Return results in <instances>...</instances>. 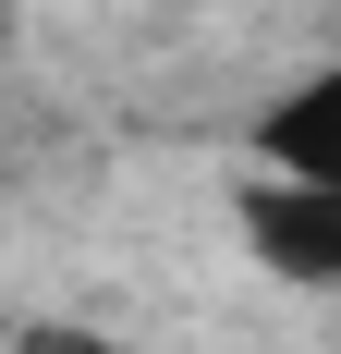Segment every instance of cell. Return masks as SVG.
Here are the masks:
<instances>
[{
  "mask_svg": "<svg viewBox=\"0 0 341 354\" xmlns=\"http://www.w3.org/2000/svg\"><path fill=\"white\" fill-rule=\"evenodd\" d=\"M232 232H244V257H256L269 281H293V293H341V196H329V183L256 171V183L232 196Z\"/></svg>",
  "mask_w": 341,
  "mask_h": 354,
  "instance_id": "cell-1",
  "label": "cell"
},
{
  "mask_svg": "<svg viewBox=\"0 0 341 354\" xmlns=\"http://www.w3.org/2000/svg\"><path fill=\"white\" fill-rule=\"evenodd\" d=\"M256 171H293V183L341 196V62H317L280 98H256Z\"/></svg>",
  "mask_w": 341,
  "mask_h": 354,
  "instance_id": "cell-2",
  "label": "cell"
},
{
  "mask_svg": "<svg viewBox=\"0 0 341 354\" xmlns=\"http://www.w3.org/2000/svg\"><path fill=\"white\" fill-rule=\"evenodd\" d=\"M49 354H98V342H49Z\"/></svg>",
  "mask_w": 341,
  "mask_h": 354,
  "instance_id": "cell-3",
  "label": "cell"
}]
</instances>
